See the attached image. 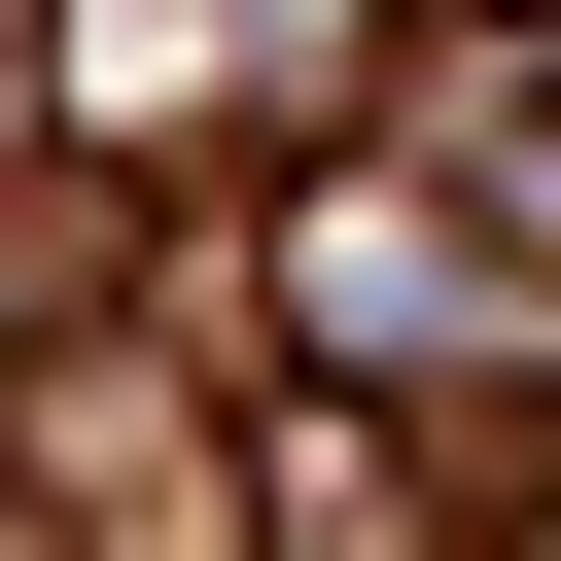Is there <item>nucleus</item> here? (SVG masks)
Listing matches in <instances>:
<instances>
[{
    "mask_svg": "<svg viewBox=\"0 0 561 561\" xmlns=\"http://www.w3.org/2000/svg\"><path fill=\"white\" fill-rule=\"evenodd\" d=\"M280 386H561V280L456 245L386 140H316V175H280Z\"/></svg>",
    "mask_w": 561,
    "mask_h": 561,
    "instance_id": "nucleus-1",
    "label": "nucleus"
},
{
    "mask_svg": "<svg viewBox=\"0 0 561 561\" xmlns=\"http://www.w3.org/2000/svg\"><path fill=\"white\" fill-rule=\"evenodd\" d=\"M210 70H245V35H210V0H70V105H105V140H175V105H210ZM245 105H280V70H245Z\"/></svg>",
    "mask_w": 561,
    "mask_h": 561,
    "instance_id": "nucleus-2",
    "label": "nucleus"
},
{
    "mask_svg": "<svg viewBox=\"0 0 561 561\" xmlns=\"http://www.w3.org/2000/svg\"><path fill=\"white\" fill-rule=\"evenodd\" d=\"M0 561H35V456H0Z\"/></svg>",
    "mask_w": 561,
    "mask_h": 561,
    "instance_id": "nucleus-3",
    "label": "nucleus"
},
{
    "mask_svg": "<svg viewBox=\"0 0 561 561\" xmlns=\"http://www.w3.org/2000/svg\"><path fill=\"white\" fill-rule=\"evenodd\" d=\"M456 35H526V0H456Z\"/></svg>",
    "mask_w": 561,
    "mask_h": 561,
    "instance_id": "nucleus-4",
    "label": "nucleus"
}]
</instances>
